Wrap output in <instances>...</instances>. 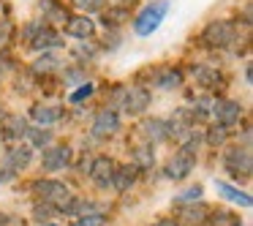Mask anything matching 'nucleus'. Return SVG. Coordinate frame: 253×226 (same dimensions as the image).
I'll list each match as a JSON object with an SVG mask.
<instances>
[{"mask_svg": "<svg viewBox=\"0 0 253 226\" xmlns=\"http://www.w3.org/2000/svg\"><path fill=\"white\" fill-rule=\"evenodd\" d=\"M196 153H199V136L191 134L185 139V144L174 153V158L166 164V177H171V180H185L193 172V166H196Z\"/></svg>", "mask_w": 253, "mask_h": 226, "instance_id": "1", "label": "nucleus"}, {"mask_svg": "<svg viewBox=\"0 0 253 226\" xmlns=\"http://www.w3.org/2000/svg\"><path fill=\"white\" fill-rule=\"evenodd\" d=\"M33 193H39V199H44V204L57 210H66L71 204V191L68 185H63L60 180H39L33 182Z\"/></svg>", "mask_w": 253, "mask_h": 226, "instance_id": "2", "label": "nucleus"}, {"mask_svg": "<svg viewBox=\"0 0 253 226\" xmlns=\"http://www.w3.org/2000/svg\"><path fill=\"white\" fill-rule=\"evenodd\" d=\"M166 11H169V3H166V0L150 3L147 8H142V11L136 14V19H133V30H136L139 36H150V33H155V30L161 28V22H164Z\"/></svg>", "mask_w": 253, "mask_h": 226, "instance_id": "3", "label": "nucleus"}, {"mask_svg": "<svg viewBox=\"0 0 253 226\" xmlns=\"http://www.w3.org/2000/svg\"><path fill=\"white\" fill-rule=\"evenodd\" d=\"M202 41L207 46H229L231 41H237V25L229 19H215L202 33Z\"/></svg>", "mask_w": 253, "mask_h": 226, "instance_id": "4", "label": "nucleus"}, {"mask_svg": "<svg viewBox=\"0 0 253 226\" xmlns=\"http://www.w3.org/2000/svg\"><path fill=\"white\" fill-rule=\"evenodd\" d=\"M223 166L231 177H251V169H253L251 150L248 147H231L223 158Z\"/></svg>", "mask_w": 253, "mask_h": 226, "instance_id": "5", "label": "nucleus"}, {"mask_svg": "<svg viewBox=\"0 0 253 226\" xmlns=\"http://www.w3.org/2000/svg\"><path fill=\"white\" fill-rule=\"evenodd\" d=\"M120 104H123V109L128 112V115H139V112H144L147 109V104H150V93L147 90H142V88H123L120 93Z\"/></svg>", "mask_w": 253, "mask_h": 226, "instance_id": "6", "label": "nucleus"}, {"mask_svg": "<svg viewBox=\"0 0 253 226\" xmlns=\"http://www.w3.org/2000/svg\"><path fill=\"white\" fill-rule=\"evenodd\" d=\"M115 169H117V164L109 158V155H98V158H93V164H90V177H93L95 185L109 188L112 177H115Z\"/></svg>", "mask_w": 253, "mask_h": 226, "instance_id": "7", "label": "nucleus"}, {"mask_svg": "<svg viewBox=\"0 0 253 226\" xmlns=\"http://www.w3.org/2000/svg\"><path fill=\"white\" fill-rule=\"evenodd\" d=\"M117 128H120V115H117L115 109H101L93 120V136L106 139V136H112Z\"/></svg>", "mask_w": 253, "mask_h": 226, "instance_id": "8", "label": "nucleus"}, {"mask_svg": "<svg viewBox=\"0 0 253 226\" xmlns=\"http://www.w3.org/2000/svg\"><path fill=\"white\" fill-rule=\"evenodd\" d=\"M68 161H71V150H68L66 144H55V147L44 150L41 166H44V172H60L68 166Z\"/></svg>", "mask_w": 253, "mask_h": 226, "instance_id": "9", "label": "nucleus"}, {"mask_svg": "<svg viewBox=\"0 0 253 226\" xmlns=\"http://www.w3.org/2000/svg\"><path fill=\"white\" fill-rule=\"evenodd\" d=\"M212 115H215V120H218V126L229 128V126H234V123H240L242 109H240L237 101H215V104H212Z\"/></svg>", "mask_w": 253, "mask_h": 226, "instance_id": "10", "label": "nucleus"}, {"mask_svg": "<svg viewBox=\"0 0 253 226\" xmlns=\"http://www.w3.org/2000/svg\"><path fill=\"white\" fill-rule=\"evenodd\" d=\"M30 158H33V147L30 144H19V147H14V150H8V155H6V169L11 172H22L25 166L30 164Z\"/></svg>", "mask_w": 253, "mask_h": 226, "instance_id": "11", "label": "nucleus"}, {"mask_svg": "<svg viewBox=\"0 0 253 226\" xmlns=\"http://www.w3.org/2000/svg\"><path fill=\"white\" fill-rule=\"evenodd\" d=\"M66 33L74 36V39H90L95 33V22L87 17H71L66 25Z\"/></svg>", "mask_w": 253, "mask_h": 226, "instance_id": "12", "label": "nucleus"}, {"mask_svg": "<svg viewBox=\"0 0 253 226\" xmlns=\"http://www.w3.org/2000/svg\"><path fill=\"white\" fill-rule=\"evenodd\" d=\"M136 166H133V164H128V166H117V169H115V177H112V185H115L117 188V191H128V188H131L133 185V182H136Z\"/></svg>", "mask_w": 253, "mask_h": 226, "instance_id": "13", "label": "nucleus"}, {"mask_svg": "<svg viewBox=\"0 0 253 226\" xmlns=\"http://www.w3.org/2000/svg\"><path fill=\"white\" fill-rule=\"evenodd\" d=\"M30 117H33L36 123H41V126H52V123H57V120L63 117V109H60V106L36 104L33 109H30Z\"/></svg>", "mask_w": 253, "mask_h": 226, "instance_id": "14", "label": "nucleus"}, {"mask_svg": "<svg viewBox=\"0 0 253 226\" xmlns=\"http://www.w3.org/2000/svg\"><path fill=\"white\" fill-rule=\"evenodd\" d=\"M60 44H63V36L55 33L52 28H41L39 33L33 36V41H30L33 49H52V46H60Z\"/></svg>", "mask_w": 253, "mask_h": 226, "instance_id": "15", "label": "nucleus"}, {"mask_svg": "<svg viewBox=\"0 0 253 226\" xmlns=\"http://www.w3.org/2000/svg\"><path fill=\"white\" fill-rule=\"evenodd\" d=\"M207 204H188V207H182V221H185V226H202L207 221Z\"/></svg>", "mask_w": 253, "mask_h": 226, "instance_id": "16", "label": "nucleus"}, {"mask_svg": "<svg viewBox=\"0 0 253 226\" xmlns=\"http://www.w3.org/2000/svg\"><path fill=\"white\" fill-rule=\"evenodd\" d=\"M215 188H218V193H223L226 199H231V202H237V204H242V207H251V196L248 193H242L240 188H234V185H229V182H223V180H215Z\"/></svg>", "mask_w": 253, "mask_h": 226, "instance_id": "17", "label": "nucleus"}, {"mask_svg": "<svg viewBox=\"0 0 253 226\" xmlns=\"http://www.w3.org/2000/svg\"><path fill=\"white\" fill-rule=\"evenodd\" d=\"M3 136H6V139H22V136H28V120H25V117H19V115L6 117V131H3Z\"/></svg>", "mask_w": 253, "mask_h": 226, "instance_id": "18", "label": "nucleus"}, {"mask_svg": "<svg viewBox=\"0 0 253 226\" xmlns=\"http://www.w3.org/2000/svg\"><path fill=\"white\" fill-rule=\"evenodd\" d=\"M142 134L150 139V142H164L166 136V120H144L142 123Z\"/></svg>", "mask_w": 253, "mask_h": 226, "instance_id": "19", "label": "nucleus"}, {"mask_svg": "<svg viewBox=\"0 0 253 226\" xmlns=\"http://www.w3.org/2000/svg\"><path fill=\"white\" fill-rule=\"evenodd\" d=\"M155 85L164 90H171L177 88V85H182V74L174 71V68H161L158 74H155Z\"/></svg>", "mask_w": 253, "mask_h": 226, "instance_id": "20", "label": "nucleus"}, {"mask_svg": "<svg viewBox=\"0 0 253 226\" xmlns=\"http://www.w3.org/2000/svg\"><path fill=\"white\" fill-rule=\"evenodd\" d=\"M207 226H240V215H234L231 210H215L207 215Z\"/></svg>", "mask_w": 253, "mask_h": 226, "instance_id": "21", "label": "nucleus"}, {"mask_svg": "<svg viewBox=\"0 0 253 226\" xmlns=\"http://www.w3.org/2000/svg\"><path fill=\"white\" fill-rule=\"evenodd\" d=\"M153 164H155L153 147H136L133 150V166H136V169H150Z\"/></svg>", "mask_w": 253, "mask_h": 226, "instance_id": "22", "label": "nucleus"}, {"mask_svg": "<svg viewBox=\"0 0 253 226\" xmlns=\"http://www.w3.org/2000/svg\"><path fill=\"white\" fill-rule=\"evenodd\" d=\"M193 74H196L199 85H204V88H215V85H220V74L212 71V68H193Z\"/></svg>", "mask_w": 253, "mask_h": 226, "instance_id": "23", "label": "nucleus"}, {"mask_svg": "<svg viewBox=\"0 0 253 226\" xmlns=\"http://www.w3.org/2000/svg\"><path fill=\"white\" fill-rule=\"evenodd\" d=\"M57 68H60V60H57L55 55H44V57H39V60H36L33 71H39V74H52V71H57Z\"/></svg>", "mask_w": 253, "mask_h": 226, "instance_id": "24", "label": "nucleus"}, {"mask_svg": "<svg viewBox=\"0 0 253 226\" xmlns=\"http://www.w3.org/2000/svg\"><path fill=\"white\" fill-rule=\"evenodd\" d=\"M226 139H229V128H223V126H212L207 131V142L212 144V147H218V144H223Z\"/></svg>", "mask_w": 253, "mask_h": 226, "instance_id": "25", "label": "nucleus"}, {"mask_svg": "<svg viewBox=\"0 0 253 226\" xmlns=\"http://www.w3.org/2000/svg\"><path fill=\"white\" fill-rule=\"evenodd\" d=\"M106 218L101 213H84L82 218H77V224L74 226H104Z\"/></svg>", "mask_w": 253, "mask_h": 226, "instance_id": "26", "label": "nucleus"}, {"mask_svg": "<svg viewBox=\"0 0 253 226\" xmlns=\"http://www.w3.org/2000/svg\"><path fill=\"white\" fill-rule=\"evenodd\" d=\"M28 136L33 139L36 147H44V144L52 142V134L49 131H39V128H28Z\"/></svg>", "mask_w": 253, "mask_h": 226, "instance_id": "27", "label": "nucleus"}, {"mask_svg": "<svg viewBox=\"0 0 253 226\" xmlns=\"http://www.w3.org/2000/svg\"><path fill=\"white\" fill-rule=\"evenodd\" d=\"M52 213H55V207H49V204H41V202L33 207V218L41 221V224H46V221L52 218Z\"/></svg>", "mask_w": 253, "mask_h": 226, "instance_id": "28", "label": "nucleus"}, {"mask_svg": "<svg viewBox=\"0 0 253 226\" xmlns=\"http://www.w3.org/2000/svg\"><path fill=\"white\" fill-rule=\"evenodd\" d=\"M196 199H202V185H193V188H188V191H182L174 202L182 204V202H196Z\"/></svg>", "mask_w": 253, "mask_h": 226, "instance_id": "29", "label": "nucleus"}, {"mask_svg": "<svg viewBox=\"0 0 253 226\" xmlns=\"http://www.w3.org/2000/svg\"><path fill=\"white\" fill-rule=\"evenodd\" d=\"M82 11H98L101 6H104V0H74Z\"/></svg>", "mask_w": 253, "mask_h": 226, "instance_id": "30", "label": "nucleus"}, {"mask_svg": "<svg viewBox=\"0 0 253 226\" xmlns=\"http://www.w3.org/2000/svg\"><path fill=\"white\" fill-rule=\"evenodd\" d=\"M44 8H46V14H49V17H66V11H60V8L55 6V3H52V0H44ZM68 19V17H66Z\"/></svg>", "mask_w": 253, "mask_h": 226, "instance_id": "31", "label": "nucleus"}, {"mask_svg": "<svg viewBox=\"0 0 253 226\" xmlns=\"http://www.w3.org/2000/svg\"><path fill=\"white\" fill-rule=\"evenodd\" d=\"M90 93H93V85L87 82V85H84V88H79L77 93H71V101H82V98H87Z\"/></svg>", "mask_w": 253, "mask_h": 226, "instance_id": "32", "label": "nucleus"}, {"mask_svg": "<svg viewBox=\"0 0 253 226\" xmlns=\"http://www.w3.org/2000/svg\"><path fill=\"white\" fill-rule=\"evenodd\" d=\"M153 226H180L174 218H164V221H158V224H153Z\"/></svg>", "mask_w": 253, "mask_h": 226, "instance_id": "33", "label": "nucleus"}, {"mask_svg": "<svg viewBox=\"0 0 253 226\" xmlns=\"http://www.w3.org/2000/svg\"><path fill=\"white\" fill-rule=\"evenodd\" d=\"M8 224V218H6V215H0V226H6Z\"/></svg>", "mask_w": 253, "mask_h": 226, "instance_id": "34", "label": "nucleus"}, {"mask_svg": "<svg viewBox=\"0 0 253 226\" xmlns=\"http://www.w3.org/2000/svg\"><path fill=\"white\" fill-rule=\"evenodd\" d=\"M0 120H6V115H3V109H0Z\"/></svg>", "mask_w": 253, "mask_h": 226, "instance_id": "35", "label": "nucleus"}, {"mask_svg": "<svg viewBox=\"0 0 253 226\" xmlns=\"http://www.w3.org/2000/svg\"><path fill=\"white\" fill-rule=\"evenodd\" d=\"M44 226H57V224H44Z\"/></svg>", "mask_w": 253, "mask_h": 226, "instance_id": "36", "label": "nucleus"}]
</instances>
